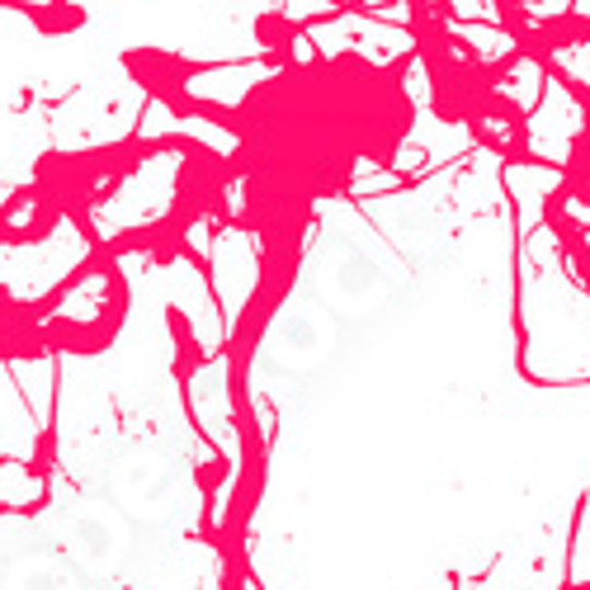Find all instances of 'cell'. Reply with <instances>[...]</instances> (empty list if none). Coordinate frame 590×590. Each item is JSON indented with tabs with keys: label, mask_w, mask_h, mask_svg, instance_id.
<instances>
[{
	"label": "cell",
	"mask_w": 590,
	"mask_h": 590,
	"mask_svg": "<svg viewBox=\"0 0 590 590\" xmlns=\"http://www.w3.org/2000/svg\"><path fill=\"white\" fill-rule=\"evenodd\" d=\"M43 354H48V340H43L38 298L0 284V364H34Z\"/></svg>",
	"instance_id": "obj_1"
}]
</instances>
